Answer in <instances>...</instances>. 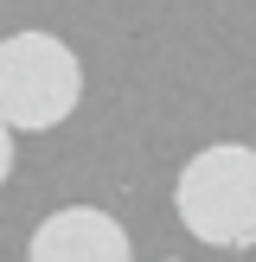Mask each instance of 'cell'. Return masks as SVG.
Returning a JSON list of instances; mask_svg holds the SVG:
<instances>
[{
	"mask_svg": "<svg viewBox=\"0 0 256 262\" xmlns=\"http://www.w3.org/2000/svg\"><path fill=\"white\" fill-rule=\"evenodd\" d=\"M173 211L205 250H256V147L211 141L173 179Z\"/></svg>",
	"mask_w": 256,
	"mask_h": 262,
	"instance_id": "obj_1",
	"label": "cell"
},
{
	"mask_svg": "<svg viewBox=\"0 0 256 262\" xmlns=\"http://www.w3.org/2000/svg\"><path fill=\"white\" fill-rule=\"evenodd\" d=\"M83 102V64L58 32L0 38V128L7 135H51Z\"/></svg>",
	"mask_w": 256,
	"mask_h": 262,
	"instance_id": "obj_2",
	"label": "cell"
},
{
	"mask_svg": "<svg viewBox=\"0 0 256 262\" xmlns=\"http://www.w3.org/2000/svg\"><path fill=\"white\" fill-rule=\"evenodd\" d=\"M26 262H135L128 230L115 224V211L102 205H64L26 243Z\"/></svg>",
	"mask_w": 256,
	"mask_h": 262,
	"instance_id": "obj_3",
	"label": "cell"
},
{
	"mask_svg": "<svg viewBox=\"0 0 256 262\" xmlns=\"http://www.w3.org/2000/svg\"><path fill=\"white\" fill-rule=\"evenodd\" d=\"M7 179H13V135L0 128V186H7Z\"/></svg>",
	"mask_w": 256,
	"mask_h": 262,
	"instance_id": "obj_4",
	"label": "cell"
},
{
	"mask_svg": "<svg viewBox=\"0 0 256 262\" xmlns=\"http://www.w3.org/2000/svg\"><path fill=\"white\" fill-rule=\"evenodd\" d=\"M166 262H173V256H166Z\"/></svg>",
	"mask_w": 256,
	"mask_h": 262,
	"instance_id": "obj_5",
	"label": "cell"
}]
</instances>
